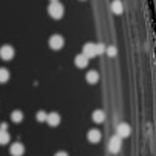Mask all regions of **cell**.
I'll return each mask as SVG.
<instances>
[{
    "label": "cell",
    "mask_w": 156,
    "mask_h": 156,
    "mask_svg": "<svg viewBox=\"0 0 156 156\" xmlns=\"http://www.w3.org/2000/svg\"><path fill=\"white\" fill-rule=\"evenodd\" d=\"M48 11H49V16L52 19H61L63 14H64V8H63V5L60 2H51Z\"/></svg>",
    "instance_id": "obj_1"
},
{
    "label": "cell",
    "mask_w": 156,
    "mask_h": 156,
    "mask_svg": "<svg viewBox=\"0 0 156 156\" xmlns=\"http://www.w3.org/2000/svg\"><path fill=\"white\" fill-rule=\"evenodd\" d=\"M49 46H51L54 51H58V49H61V48L64 46V38H63L61 35L55 34V35L51 37V40H49Z\"/></svg>",
    "instance_id": "obj_2"
},
{
    "label": "cell",
    "mask_w": 156,
    "mask_h": 156,
    "mask_svg": "<svg viewBox=\"0 0 156 156\" xmlns=\"http://www.w3.org/2000/svg\"><path fill=\"white\" fill-rule=\"evenodd\" d=\"M14 48L12 46H9V44H5V46H2L0 48V57H2L3 60H12L14 58Z\"/></svg>",
    "instance_id": "obj_3"
},
{
    "label": "cell",
    "mask_w": 156,
    "mask_h": 156,
    "mask_svg": "<svg viewBox=\"0 0 156 156\" xmlns=\"http://www.w3.org/2000/svg\"><path fill=\"white\" fill-rule=\"evenodd\" d=\"M116 135H118L119 138H127V136L130 135V126L126 124V122L118 124V126H116Z\"/></svg>",
    "instance_id": "obj_4"
},
{
    "label": "cell",
    "mask_w": 156,
    "mask_h": 156,
    "mask_svg": "<svg viewBox=\"0 0 156 156\" xmlns=\"http://www.w3.org/2000/svg\"><path fill=\"white\" fill-rule=\"evenodd\" d=\"M119 148H121V138L116 135V136L110 138V141H109V150L112 153H118Z\"/></svg>",
    "instance_id": "obj_5"
},
{
    "label": "cell",
    "mask_w": 156,
    "mask_h": 156,
    "mask_svg": "<svg viewBox=\"0 0 156 156\" xmlns=\"http://www.w3.org/2000/svg\"><path fill=\"white\" fill-rule=\"evenodd\" d=\"M9 151H11L12 156H22V154L25 153V147H23L22 142H14V144L11 145Z\"/></svg>",
    "instance_id": "obj_6"
},
{
    "label": "cell",
    "mask_w": 156,
    "mask_h": 156,
    "mask_svg": "<svg viewBox=\"0 0 156 156\" xmlns=\"http://www.w3.org/2000/svg\"><path fill=\"white\" fill-rule=\"evenodd\" d=\"M83 54H84L87 58L95 57V55H97V52H95V43H86V44L83 46Z\"/></svg>",
    "instance_id": "obj_7"
},
{
    "label": "cell",
    "mask_w": 156,
    "mask_h": 156,
    "mask_svg": "<svg viewBox=\"0 0 156 156\" xmlns=\"http://www.w3.org/2000/svg\"><path fill=\"white\" fill-rule=\"evenodd\" d=\"M46 122L49 126H58L60 124V115L57 112H52V113H48L46 116Z\"/></svg>",
    "instance_id": "obj_8"
},
{
    "label": "cell",
    "mask_w": 156,
    "mask_h": 156,
    "mask_svg": "<svg viewBox=\"0 0 156 156\" xmlns=\"http://www.w3.org/2000/svg\"><path fill=\"white\" fill-rule=\"evenodd\" d=\"M87 139H89L90 142H94V144L100 142V139H101V133H100V130H97V129L89 130V133H87Z\"/></svg>",
    "instance_id": "obj_9"
},
{
    "label": "cell",
    "mask_w": 156,
    "mask_h": 156,
    "mask_svg": "<svg viewBox=\"0 0 156 156\" xmlns=\"http://www.w3.org/2000/svg\"><path fill=\"white\" fill-rule=\"evenodd\" d=\"M87 63H89V58L84 55V54H78L76 57H75V64L78 66V67H86L87 66Z\"/></svg>",
    "instance_id": "obj_10"
},
{
    "label": "cell",
    "mask_w": 156,
    "mask_h": 156,
    "mask_svg": "<svg viewBox=\"0 0 156 156\" xmlns=\"http://www.w3.org/2000/svg\"><path fill=\"white\" fill-rule=\"evenodd\" d=\"M9 141V133L6 132V124L3 122L2 126H0V144H6Z\"/></svg>",
    "instance_id": "obj_11"
},
{
    "label": "cell",
    "mask_w": 156,
    "mask_h": 156,
    "mask_svg": "<svg viewBox=\"0 0 156 156\" xmlns=\"http://www.w3.org/2000/svg\"><path fill=\"white\" fill-rule=\"evenodd\" d=\"M86 80H87V83L95 84V83H98V80H100V75H98L97 70H89L87 75H86Z\"/></svg>",
    "instance_id": "obj_12"
},
{
    "label": "cell",
    "mask_w": 156,
    "mask_h": 156,
    "mask_svg": "<svg viewBox=\"0 0 156 156\" xmlns=\"http://www.w3.org/2000/svg\"><path fill=\"white\" fill-rule=\"evenodd\" d=\"M104 118H106V115H104L103 110H95V112L92 113V119H94L95 122H103Z\"/></svg>",
    "instance_id": "obj_13"
},
{
    "label": "cell",
    "mask_w": 156,
    "mask_h": 156,
    "mask_svg": "<svg viewBox=\"0 0 156 156\" xmlns=\"http://www.w3.org/2000/svg\"><path fill=\"white\" fill-rule=\"evenodd\" d=\"M11 119H12V122H22L23 121V113L20 110H14L11 113Z\"/></svg>",
    "instance_id": "obj_14"
},
{
    "label": "cell",
    "mask_w": 156,
    "mask_h": 156,
    "mask_svg": "<svg viewBox=\"0 0 156 156\" xmlns=\"http://www.w3.org/2000/svg\"><path fill=\"white\" fill-rule=\"evenodd\" d=\"M9 80V72L5 67H0V83H6Z\"/></svg>",
    "instance_id": "obj_15"
},
{
    "label": "cell",
    "mask_w": 156,
    "mask_h": 156,
    "mask_svg": "<svg viewBox=\"0 0 156 156\" xmlns=\"http://www.w3.org/2000/svg\"><path fill=\"white\" fill-rule=\"evenodd\" d=\"M112 11L115 14H121L122 12V3L119 2V0H115V2L112 3Z\"/></svg>",
    "instance_id": "obj_16"
},
{
    "label": "cell",
    "mask_w": 156,
    "mask_h": 156,
    "mask_svg": "<svg viewBox=\"0 0 156 156\" xmlns=\"http://www.w3.org/2000/svg\"><path fill=\"white\" fill-rule=\"evenodd\" d=\"M104 51H106V46H104L103 43H97V44H95V52H97V55L104 54Z\"/></svg>",
    "instance_id": "obj_17"
},
{
    "label": "cell",
    "mask_w": 156,
    "mask_h": 156,
    "mask_svg": "<svg viewBox=\"0 0 156 156\" xmlns=\"http://www.w3.org/2000/svg\"><path fill=\"white\" fill-rule=\"evenodd\" d=\"M104 52H106V54H107L109 57H113V55L116 54V48H115V46H107Z\"/></svg>",
    "instance_id": "obj_18"
},
{
    "label": "cell",
    "mask_w": 156,
    "mask_h": 156,
    "mask_svg": "<svg viewBox=\"0 0 156 156\" xmlns=\"http://www.w3.org/2000/svg\"><path fill=\"white\" fill-rule=\"evenodd\" d=\"M46 116H48V113L43 112V110H40V112L37 113V119H38L40 122H44V121H46Z\"/></svg>",
    "instance_id": "obj_19"
},
{
    "label": "cell",
    "mask_w": 156,
    "mask_h": 156,
    "mask_svg": "<svg viewBox=\"0 0 156 156\" xmlns=\"http://www.w3.org/2000/svg\"><path fill=\"white\" fill-rule=\"evenodd\" d=\"M55 156H67V153H66V151H57Z\"/></svg>",
    "instance_id": "obj_20"
},
{
    "label": "cell",
    "mask_w": 156,
    "mask_h": 156,
    "mask_svg": "<svg viewBox=\"0 0 156 156\" xmlns=\"http://www.w3.org/2000/svg\"><path fill=\"white\" fill-rule=\"evenodd\" d=\"M51 2H58V0H51Z\"/></svg>",
    "instance_id": "obj_21"
}]
</instances>
